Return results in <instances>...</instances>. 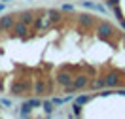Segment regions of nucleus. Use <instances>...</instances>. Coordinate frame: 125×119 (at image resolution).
Here are the masks:
<instances>
[{
  "mask_svg": "<svg viewBox=\"0 0 125 119\" xmlns=\"http://www.w3.org/2000/svg\"><path fill=\"white\" fill-rule=\"evenodd\" d=\"M32 91V83L31 79H13L10 83V95L13 96H27Z\"/></svg>",
  "mask_w": 125,
  "mask_h": 119,
  "instance_id": "f257e3e1",
  "label": "nucleus"
},
{
  "mask_svg": "<svg viewBox=\"0 0 125 119\" xmlns=\"http://www.w3.org/2000/svg\"><path fill=\"white\" fill-rule=\"evenodd\" d=\"M95 32H97V36H99L101 40H106V42H108L112 36H116V30H114V27H112L108 21H101V23H97Z\"/></svg>",
  "mask_w": 125,
  "mask_h": 119,
  "instance_id": "f03ea898",
  "label": "nucleus"
},
{
  "mask_svg": "<svg viewBox=\"0 0 125 119\" xmlns=\"http://www.w3.org/2000/svg\"><path fill=\"white\" fill-rule=\"evenodd\" d=\"M76 25H78V28H82V30H89V28L97 27V21H95V17L91 13H80L78 19H76Z\"/></svg>",
  "mask_w": 125,
  "mask_h": 119,
  "instance_id": "7ed1b4c3",
  "label": "nucleus"
},
{
  "mask_svg": "<svg viewBox=\"0 0 125 119\" xmlns=\"http://www.w3.org/2000/svg\"><path fill=\"white\" fill-rule=\"evenodd\" d=\"M72 81H74V76H72L70 70H66V68H62L55 74V83L59 85V87H66V85H70Z\"/></svg>",
  "mask_w": 125,
  "mask_h": 119,
  "instance_id": "20e7f679",
  "label": "nucleus"
},
{
  "mask_svg": "<svg viewBox=\"0 0 125 119\" xmlns=\"http://www.w3.org/2000/svg\"><path fill=\"white\" fill-rule=\"evenodd\" d=\"M49 27H51V21L47 19L46 11H44V13H36V17H34V23H32V28H34V32L47 30Z\"/></svg>",
  "mask_w": 125,
  "mask_h": 119,
  "instance_id": "39448f33",
  "label": "nucleus"
},
{
  "mask_svg": "<svg viewBox=\"0 0 125 119\" xmlns=\"http://www.w3.org/2000/svg\"><path fill=\"white\" fill-rule=\"evenodd\" d=\"M104 79H106V87L117 89V87H119V83H121V74H119V70L110 68V70L104 74Z\"/></svg>",
  "mask_w": 125,
  "mask_h": 119,
  "instance_id": "423d86ee",
  "label": "nucleus"
},
{
  "mask_svg": "<svg viewBox=\"0 0 125 119\" xmlns=\"http://www.w3.org/2000/svg\"><path fill=\"white\" fill-rule=\"evenodd\" d=\"M10 32H11V34H10L11 38H13V36H15V38H27V36L31 34V32H29V25H25L23 21H19V19L15 21L13 28H11Z\"/></svg>",
  "mask_w": 125,
  "mask_h": 119,
  "instance_id": "0eeeda50",
  "label": "nucleus"
},
{
  "mask_svg": "<svg viewBox=\"0 0 125 119\" xmlns=\"http://www.w3.org/2000/svg\"><path fill=\"white\" fill-rule=\"evenodd\" d=\"M32 93L36 96H44L46 93H49V87H47L46 79H34V85H32Z\"/></svg>",
  "mask_w": 125,
  "mask_h": 119,
  "instance_id": "6e6552de",
  "label": "nucleus"
},
{
  "mask_svg": "<svg viewBox=\"0 0 125 119\" xmlns=\"http://www.w3.org/2000/svg\"><path fill=\"white\" fill-rule=\"evenodd\" d=\"M91 79L93 78H89V74H78V76H74V85L78 91H83L85 87H89Z\"/></svg>",
  "mask_w": 125,
  "mask_h": 119,
  "instance_id": "1a4fd4ad",
  "label": "nucleus"
},
{
  "mask_svg": "<svg viewBox=\"0 0 125 119\" xmlns=\"http://www.w3.org/2000/svg\"><path fill=\"white\" fill-rule=\"evenodd\" d=\"M15 21H17V15H11V13L2 15L0 17V27H2V30H11L13 25H15Z\"/></svg>",
  "mask_w": 125,
  "mask_h": 119,
  "instance_id": "9d476101",
  "label": "nucleus"
},
{
  "mask_svg": "<svg viewBox=\"0 0 125 119\" xmlns=\"http://www.w3.org/2000/svg\"><path fill=\"white\" fill-rule=\"evenodd\" d=\"M34 17H36V13H34V11H27V9L17 13V19H19V21H23L25 25H29V27H32V23H34Z\"/></svg>",
  "mask_w": 125,
  "mask_h": 119,
  "instance_id": "9b49d317",
  "label": "nucleus"
},
{
  "mask_svg": "<svg viewBox=\"0 0 125 119\" xmlns=\"http://www.w3.org/2000/svg\"><path fill=\"white\" fill-rule=\"evenodd\" d=\"M106 87V79L104 76H95L91 79V83H89V89H93V91H101V89Z\"/></svg>",
  "mask_w": 125,
  "mask_h": 119,
  "instance_id": "f8f14e48",
  "label": "nucleus"
},
{
  "mask_svg": "<svg viewBox=\"0 0 125 119\" xmlns=\"http://www.w3.org/2000/svg\"><path fill=\"white\" fill-rule=\"evenodd\" d=\"M46 15H47V19L51 21V25H55V23H59L62 19V15H61V11L57 8H49V9H46Z\"/></svg>",
  "mask_w": 125,
  "mask_h": 119,
  "instance_id": "ddd939ff",
  "label": "nucleus"
},
{
  "mask_svg": "<svg viewBox=\"0 0 125 119\" xmlns=\"http://www.w3.org/2000/svg\"><path fill=\"white\" fill-rule=\"evenodd\" d=\"M42 108H44V111H46V115H47V117H53L55 104L51 102V100H42Z\"/></svg>",
  "mask_w": 125,
  "mask_h": 119,
  "instance_id": "4468645a",
  "label": "nucleus"
},
{
  "mask_svg": "<svg viewBox=\"0 0 125 119\" xmlns=\"http://www.w3.org/2000/svg\"><path fill=\"white\" fill-rule=\"evenodd\" d=\"M93 98H95V95H78L76 98H74V102H78V104H82V106H85V104H89Z\"/></svg>",
  "mask_w": 125,
  "mask_h": 119,
  "instance_id": "2eb2a0df",
  "label": "nucleus"
},
{
  "mask_svg": "<svg viewBox=\"0 0 125 119\" xmlns=\"http://www.w3.org/2000/svg\"><path fill=\"white\" fill-rule=\"evenodd\" d=\"M31 110H32V106L29 104V100H25V102L21 104V110H19V115H21V117H31Z\"/></svg>",
  "mask_w": 125,
  "mask_h": 119,
  "instance_id": "dca6fc26",
  "label": "nucleus"
},
{
  "mask_svg": "<svg viewBox=\"0 0 125 119\" xmlns=\"http://www.w3.org/2000/svg\"><path fill=\"white\" fill-rule=\"evenodd\" d=\"M68 117H82V104H78V102L72 104V113Z\"/></svg>",
  "mask_w": 125,
  "mask_h": 119,
  "instance_id": "f3484780",
  "label": "nucleus"
},
{
  "mask_svg": "<svg viewBox=\"0 0 125 119\" xmlns=\"http://www.w3.org/2000/svg\"><path fill=\"white\" fill-rule=\"evenodd\" d=\"M29 104H31L32 108H42V100H40V96H31V98H29Z\"/></svg>",
  "mask_w": 125,
  "mask_h": 119,
  "instance_id": "a211bd4d",
  "label": "nucleus"
},
{
  "mask_svg": "<svg viewBox=\"0 0 125 119\" xmlns=\"http://www.w3.org/2000/svg\"><path fill=\"white\" fill-rule=\"evenodd\" d=\"M64 89V95H72V93H76L78 89H76V85H74V81H72L70 85H66V87H62Z\"/></svg>",
  "mask_w": 125,
  "mask_h": 119,
  "instance_id": "6ab92c4d",
  "label": "nucleus"
},
{
  "mask_svg": "<svg viewBox=\"0 0 125 119\" xmlns=\"http://www.w3.org/2000/svg\"><path fill=\"white\" fill-rule=\"evenodd\" d=\"M112 11H114V15L117 17V21H119V19H123V11H121V8H119V6H114V8H112Z\"/></svg>",
  "mask_w": 125,
  "mask_h": 119,
  "instance_id": "aec40b11",
  "label": "nucleus"
},
{
  "mask_svg": "<svg viewBox=\"0 0 125 119\" xmlns=\"http://www.w3.org/2000/svg\"><path fill=\"white\" fill-rule=\"evenodd\" d=\"M95 6H97V4H95V2H89V0H83V2H82V8H85V9H95Z\"/></svg>",
  "mask_w": 125,
  "mask_h": 119,
  "instance_id": "412c9836",
  "label": "nucleus"
},
{
  "mask_svg": "<svg viewBox=\"0 0 125 119\" xmlns=\"http://www.w3.org/2000/svg\"><path fill=\"white\" fill-rule=\"evenodd\" d=\"M61 9H62V11H70V13H74V4H62Z\"/></svg>",
  "mask_w": 125,
  "mask_h": 119,
  "instance_id": "4be33fe9",
  "label": "nucleus"
},
{
  "mask_svg": "<svg viewBox=\"0 0 125 119\" xmlns=\"http://www.w3.org/2000/svg\"><path fill=\"white\" fill-rule=\"evenodd\" d=\"M106 6L112 9L114 6H119V0H106Z\"/></svg>",
  "mask_w": 125,
  "mask_h": 119,
  "instance_id": "5701e85b",
  "label": "nucleus"
},
{
  "mask_svg": "<svg viewBox=\"0 0 125 119\" xmlns=\"http://www.w3.org/2000/svg\"><path fill=\"white\" fill-rule=\"evenodd\" d=\"M95 11H99V13H104V15H106V8H104L102 4H97V6H95Z\"/></svg>",
  "mask_w": 125,
  "mask_h": 119,
  "instance_id": "b1692460",
  "label": "nucleus"
},
{
  "mask_svg": "<svg viewBox=\"0 0 125 119\" xmlns=\"http://www.w3.org/2000/svg\"><path fill=\"white\" fill-rule=\"evenodd\" d=\"M85 70H87V74H89V76H93V78H95V74H97V70H95L93 66H87Z\"/></svg>",
  "mask_w": 125,
  "mask_h": 119,
  "instance_id": "393cba45",
  "label": "nucleus"
},
{
  "mask_svg": "<svg viewBox=\"0 0 125 119\" xmlns=\"http://www.w3.org/2000/svg\"><path fill=\"white\" fill-rule=\"evenodd\" d=\"M0 104H4V106L11 108V100H10V98H2V100H0Z\"/></svg>",
  "mask_w": 125,
  "mask_h": 119,
  "instance_id": "a878e982",
  "label": "nucleus"
},
{
  "mask_svg": "<svg viewBox=\"0 0 125 119\" xmlns=\"http://www.w3.org/2000/svg\"><path fill=\"white\" fill-rule=\"evenodd\" d=\"M116 95H121V96H125V89H123V87L116 89Z\"/></svg>",
  "mask_w": 125,
  "mask_h": 119,
  "instance_id": "bb28decb",
  "label": "nucleus"
},
{
  "mask_svg": "<svg viewBox=\"0 0 125 119\" xmlns=\"http://www.w3.org/2000/svg\"><path fill=\"white\" fill-rule=\"evenodd\" d=\"M119 27H121V28L125 30V17H123V19H119Z\"/></svg>",
  "mask_w": 125,
  "mask_h": 119,
  "instance_id": "cd10ccee",
  "label": "nucleus"
},
{
  "mask_svg": "<svg viewBox=\"0 0 125 119\" xmlns=\"http://www.w3.org/2000/svg\"><path fill=\"white\" fill-rule=\"evenodd\" d=\"M2 9H4V4H2V2H0V11H2Z\"/></svg>",
  "mask_w": 125,
  "mask_h": 119,
  "instance_id": "c85d7f7f",
  "label": "nucleus"
},
{
  "mask_svg": "<svg viewBox=\"0 0 125 119\" xmlns=\"http://www.w3.org/2000/svg\"><path fill=\"white\" fill-rule=\"evenodd\" d=\"M123 46H125V34H123Z\"/></svg>",
  "mask_w": 125,
  "mask_h": 119,
  "instance_id": "c756f323",
  "label": "nucleus"
},
{
  "mask_svg": "<svg viewBox=\"0 0 125 119\" xmlns=\"http://www.w3.org/2000/svg\"><path fill=\"white\" fill-rule=\"evenodd\" d=\"M0 91H2V81H0Z\"/></svg>",
  "mask_w": 125,
  "mask_h": 119,
  "instance_id": "7c9ffc66",
  "label": "nucleus"
},
{
  "mask_svg": "<svg viewBox=\"0 0 125 119\" xmlns=\"http://www.w3.org/2000/svg\"><path fill=\"white\" fill-rule=\"evenodd\" d=\"M2 32H4V30H2V27H0V34H2Z\"/></svg>",
  "mask_w": 125,
  "mask_h": 119,
  "instance_id": "2f4dec72",
  "label": "nucleus"
},
{
  "mask_svg": "<svg viewBox=\"0 0 125 119\" xmlns=\"http://www.w3.org/2000/svg\"><path fill=\"white\" fill-rule=\"evenodd\" d=\"M2 2H8V0H2Z\"/></svg>",
  "mask_w": 125,
  "mask_h": 119,
  "instance_id": "473e14b6",
  "label": "nucleus"
}]
</instances>
